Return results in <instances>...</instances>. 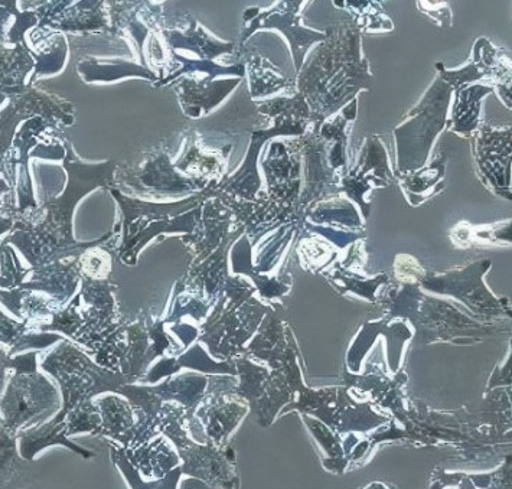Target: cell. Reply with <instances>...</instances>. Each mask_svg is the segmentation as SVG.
<instances>
[{
  "label": "cell",
  "instance_id": "cell-1",
  "mask_svg": "<svg viewBox=\"0 0 512 489\" xmlns=\"http://www.w3.org/2000/svg\"><path fill=\"white\" fill-rule=\"evenodd\" d=\"M65 143L64 166L68 172V184L63 195L45 204L47 217L37 227L19 230L9 237V241L19 247L28 262L35 267L47 266L65 257H80L91 247L100 246L110 239L113 233L90 243H78L73 237V214L81 198L96 188H109L114 184V161L100 165H86L75 155L73 145Z\"/></svg>",
  "mask_w": 512,
  "mask_h": 489
},
{
  "label": "cell",
  "instance_id": "cell-2",
  "mask_svg": "<svg viewBox=\"0 0 512 489\" xmlns=\"http://www.w3.org/2000/svg\"><path fill=\"white\" fill-rule=\"evenodd\" d=\"M41 367L60 384L63 407L52 419L55 422L93 409V399L101 393L119 394L120 387L136 383L135 378L101 367L68 341L48 354Z\"/></svg>",
  "mask_w": 512,
  "mask_h": 489
},
{
  "label": "cell",
  "instance_id": "cell-3",
  "mask_svg": "<svg viewBox=\"0 0 512 489\" xmlns=\"http://www.w3.org/2000/svg\"><path fill=\"white\" fill-rule=\"evenodd\" d=\"M112 194L123 210V240L119 257L127 266H135L140 251L155 237L163 233L191 234L194 231L195 220L201 211L197 205L205 192L172 204L132 200L116 188H112Z\"/></svg>",
  "mask_w": 512,
  "mask_h": 489
},
{
  "label": "cell",
  "instance_id": "cell-4",
  "mask_svg": "<svg viewBox=\"0 0 512 489\" xmlns=\"http://www.w3.org/2000/svg\"><path fill=\"white\" fill-rule=\"evenodd\" d=\"M163 325V319L145 316L135 324L123 326L122 338L107 352L104 367L136 381L145 377L149 365L171 348V339L165 334Z\"/></svg>",
  "mask_w": 512,
  "mask_h": 489
},
{
  "label": "cell",
  "instance_id": "cell-5",
  "mask_svg": "<svg viewBox=\"0 0 512 489\" xmlns=\"http://www.w3.org/2000/svg\"><path fill=\"white\" fill-rule=\"evenodd\" d=\"M61 397L47 377L37 373L12 374L0 399V419L11 435H18L29 422L60 406Z\"/></svg>",
  "mask_w": 512,
  "mask_h": 489
},
{
  "label": "cell",
  "instance_id": "cell-6",
  "mask_svg": "<svg viewBox=\"0 0 512 489\" xmlns=\"http://www.w3.org/2000/svg\"><path fill=\"white\" fill-rule=\"evenodd\" d=\"M133 179L139 182L136 188L149 189L155 194H182L195 188L194 179L179 175L165 152L156 153Z\"/></svg>",
  "mask_w": 512,
  "mask_h": 489
},
{
  "label": "cell",
  "instance_id": "cell-7",
  "mask_svg": "<svg viewBox=\"0 0 512 489\" xmlns=\"http://www.w3.org/2000/svg\"><path fill=\"white\" fill-rule=\"evenodd\" d=\"M100 409V436L114 440L123 449H129L136 426L132 404L123 397L106 396L97 400Z\"/></svg>",
  "mask_w": 512,
  "mask_h": 489
},
{
  "label": "cell",
  "instance_id": "cell-8",
  "mask_svg": "<svg viewBox=\"0 0 512 489\" xmlns=\"http://www.w3.org/2000/svg\"><path fill=\"white\" fill-rule=\"evenodd\" d=\"M126 455L139 474L142 472L143 477L153 481L162 479L178 465V458L162 438H155L138 449L126 451Z\"/></svg>",
  "mask_w": 512,
  "mask_h": 489
},
{
  "label": "cell",
  "instance_id": "cell-9",
  "mask_svg": "<svg viewBox=\"0 0 512 489\" xmlns=\"http://www.w3.org/2000/svg\"><path fill=\"white\" fill-rule=\"evenodd\" d=\"M78 73L88 84L94 83V81L113 83V81L127 77H142L146 80L158 81L156 74L150 71L149 68L129 63V61H113V63L106 64H101L96 60L81 61L78 64Z\"/></svg>",
  "mask_w": 512,
  "mask_h": 489
},
{
  "label": "cell",
  "instance_id": "cell-10",
  "mask_svg": "<svg viewBox=\"0 0 512 489\" xmlns=\"http://www.w3.org/2000/svg\"><path fill=\"white\" fill-rule=\"evenodd\" d=\"M162 35L166 38L171 50H191L197 52L205 60L218 57L224 52L233 51V45L215 41L195 22L189 26L187 32L166 31L165 29L162 31Z\"/></svg>",
  "mask_w": 512,
  "mask_h": 489
},
{
  "label": "cell",
  "instance_id": "cell-11",
  "mask_svg": "<svg viewBox=\"0 0 512 489\" xmlns=\"http://www.w3.org/2000/svg\"><path fill=\"white\" fill-rule=\"evenodd\" d=\"M110 452H112V459L114 465L120 469L123 477H125L127 484L132 489H176L179 477H181V469H172L168 475H165L162 479H156V481L146 482L145 479L140 477L138 469L130 464L129 458H127L125 449L119 445L110 446Z\"/></svg>",
  "mask_w": 512,
  "mask_h": 489
},
{
  "label": "cell",
  "instance_id": "cell-12",
  "mask_svg": "<svg viewBox=\"0 0 512 489\" xmlns=\"http://www.w3.org/2000/svg\"><path fill=\"white\" fill-rule=\"evenodd\" d=\"M80 277L90 280H109L112 273L113 257L103 247H91L77 257Z\"/></svg>",
  "mask_w": 512,
  "mask_h": 489
},
{
  "label": "cell",
  "instance_id": "cell-13",
  "mask_svg": "<svg viewBox=\"0 0 512 489\" xmlns=\"http://www.w3.org/2000/svg\"><path fill=\"white\" fill-rule=\"evenodd\" d=\"M67 51V41H65L63 35L55 37L50 51L45 50V52H39V54L35 55L38 64L32 81L37 80V77L41 76V74H55L63 70L65 60H67Z\"/></svg>",
  "mask_w": 512,
  "mask_h": 489
},
{
  "label": "cell",
  "instance_id": "cell-14",
  "mask_svg": "<svg viewBox=\"0 0 512 489\" xmlns=\"http://www.w3.org/2000/svg\"><path fill=\"white\" fill-rule=\"evenodd\" d=\"M16 436L11 435L5 427H0V488L11 481L19 465V451Z\"/></svg>",
  "mask_w": 512,
  "mask_h": 489
},
{
  "label": "cell",
  "instance_id": "cell-15",
  "mask_svg": "<svg viewBox=\"0 0 512 489\" xmlns=\"http://www.w3.org/2000/svg\"><path fill=\"white\" fill-rule=\"evenodd\" d=\"M8 370H15V373H35L37 371V354L29 352V354L21 355L13 360L9 357L8 352L0 348V393L5 387L6 373Z\"/></svg>",
  "mask_w": 512,
  "mask_h": 489
}]
</instances>
